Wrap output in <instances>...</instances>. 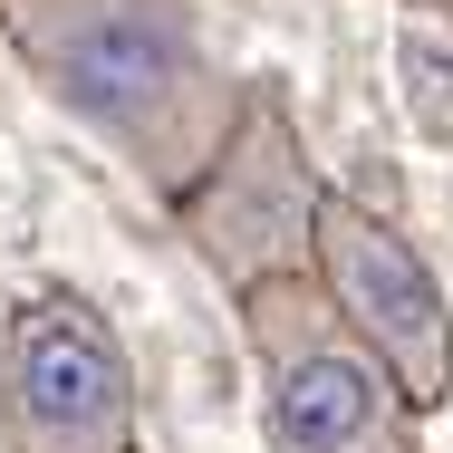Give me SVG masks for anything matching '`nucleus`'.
Masks as SVG:
<instances>
[{
	"label": "nucleus",
	"instance_id": "obj_1",
	"mask_svg": "<svg viewBox=\"0 0 453 453\" xmlns=\"http://www.w3.org/2000/svg\"><path fill=\"white\" fill-rule=\"evenodd\" d=\"M0 29L96 145H116L174 203L242 135L193 0H0Z\"/></svg>",
	"mask_w": 453,
	"mask_h": 453
},
{
	"label": "nucleus",
	"instance_id": "obj_2",
	"mask_svg": "<svg viewBox=\"0 0 453 453\" xmlns=\"http://www.w3.org/2000/svg\"><path fill=\"white\" fill-rule=\"evenodd\" d=\"M242 328H251V366H261L271 453H415L425 405L348 328V309L319 289V271H280L242 289Z\"/></svg>",
	"mask_w": 453,
	"mask_h": 453
},
{
	"label": "nucleus",
	"instance_id": "obj_3",
	"mask_svg": "<svg viewBox=\"0 0 453 453\" xmlns=\"http://www.w3.org/2000/svg\"><path fill=\"white\" fill-rule=\"evenodd\" d=\"M0 453H135V366L78 289H39L10 319Z\"/></svg>",
	"mask_w": 453,
	"mask_h": 453
},
{
	"label": "nucleus",
	"instance_id": "obj_4",
	"mask_svg": "<svg viewBox=\"0 0 453 453\" xmlns=\"http://www.w3.org/2000/svg\"><path fill=\"white\" fill-rule=\"evenodd\" d=\"M309 271L348 309V328L405 376L415 405H444L453 395V299H444V280L425 271V251H415L395 222H376L366 203L328 193V203H319V251H309Z\"/></svg>",
	"mask_w": 453,
	"mask_h": 453
},
{
	"label": "nucleus",
	"instance_id": "obj_5",
	"mask_svg": "<svg viewBox=\"0 0 453 453\" xmlns=\"http://www.w3.org/2000/svg\"><path fill=\"white\" fill-rule=\"evenodd\" d=\"M319 183H309V155L289 145L271 106L242 116V135L222 145V165L183 193V222L203 232V261L232 271V289H261L280 271H309L319 251Z\"/></svg>",
	"mask_w": 453,
	"mask_h": 453
}]
</instances>
